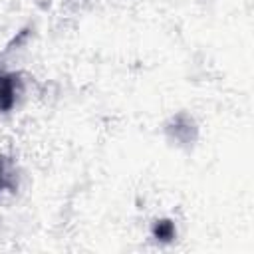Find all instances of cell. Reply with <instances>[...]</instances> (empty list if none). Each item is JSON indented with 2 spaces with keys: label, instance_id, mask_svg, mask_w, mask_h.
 <instances>
[{
  "label": "cell",
  "instance_id": "obj_1",
  "mask_svg": "<svg viewBox=\"0 0 254 254\" xmlns=\"http://www.w3.org/2000/svg\"><path fill=\"white\" fill-rule=\"evenodd\" d=\"M16 99V89H14V75L0 73V111L12 109Z\"/></svg>",
  "mask_w": 254,
  "mask_h": 254
},
{
  "label": "cell",
  "instance_id": "obj_2",
  "mask_svg": "<svg viewBox=\"0 0 254 254\" xmlns=\"http://www.w3.org/2000/svg\"><path fill=\"white\" fill-rule=\"evenodd\" d=\"M153 234L159 240H171L175 236V224L171 220H167V218L165 220H157V224L153 226Z\"/></svg>",
  "mask_w": 254,
  "mask_h": 254
}]
</instances>
